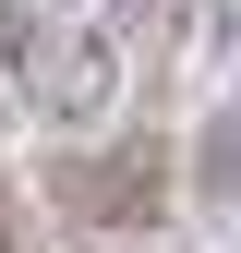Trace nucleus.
<instances>
[{
    "label": "nucleus",
    "instance_id": "obj_3",
    "mask_svg": "<svg viewBox=\"0 0 241 253\" xmlns=\"http://www.w3.org/2000/svg\"><path fill=\"white\" fill-rule=\"evenodd\" d=\"M145 12H181V0H145Z\"/></svg>",
    "mask_w": 241,
    "mask_h": 253
},
{
    "label": "nucleus",
    "instance_id": "obj_2",
    "mask_svg": "<svg viewBox=\"0 0 241 253\" xmlns=\"http://www.w3.org/2000/svg\"><path fill=\"white\" fill-rule=\"evenodd\" d=\"M48 193L73 205V217H97V229H120V217H157V157H133V145H120L109 169H60Z\"/></svg>",
    "mask_w": 241,
    "mask_h": 253
},
{
    "label": "nucleus",
    "instance_id": "obj_1",
    "mask_svg": "<svg viewBox=\"0 0 241 253\" xmlns=\"http://www.w3.org/2000/svg\"><path fill=\"white\" fill-rule=\"evenodd\" d=\"M0 48H12V97L48 121V133H97L120 109V48L73 0H0Z\"/></svg>",
    "mask_w": 241,
    "mask_h": 253
}]
</instances>
